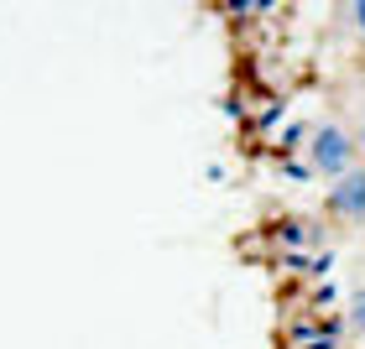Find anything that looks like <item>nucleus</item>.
<instances>
[{
  "mask_svg": "<svg viewBox=\"0 0 365 349\" xmlns=\"http://www.w3.org/2000/svg\"><path fill=\"white\" fill-rule=\"evenodd\" d=\"M308 167L313 177H344V172H355L360 167V141H355V130L350 125H339V120H319L313 125V141H308Z\"/></svg>",
  "mask_w": 365,
  "mask_h": 349,
  "instance_id": "nucleus-1",
  "label": "nucleus"
},
{
  "mask_svg": "<svg viewBox=\"0 0 365 349\" xmlns=\"http://www.w3.org/2000/svg\"><path fill=\"white\" fill-rule=\"evenodd\" d=\"M324 209H329V219L334 224H365V162L355 172H344L329 182V193H324Z\"/></svg>",
  "mask_w": 365,
  "mask_h": 349,
  "instance_id": "nucleus-2",
  "label": "nucleus"
},
{
  "mask_svg": "<svg viewBox=\"0 0 365 349\" xmlns=\"http://www.w3.org/2000/svg\"><path fill=\"white\" fill-rule=\"evenodd\" d=\"M344 318H329V323H297L292 328V344L297 349H344Z\"/></svg>",
  "mask_w": 365,
  "mask_h": 349,
  "instance_id": "nucleus-3",
  "label": "nucleus"
},
{
  "mask_svg": "<svg viewBox=\"0 0 365 349\" xmlns=\"http://www.w3.org/2000/svg\"><path fill=\"white\" fill-rule=\"evenodd\" d=\"M308 235H313V224H303V219H277V240L287 245V251H303Z\"/></svg>",
  "mask_w": 365,
  "mask_h": 349,
  "instance_id": "nucleus-4",
  "label": "nucleus"
},
{
  "mask_svg": "<svg viewBox=\"0 0 365 349\" xmlns=\"http://www.w3.org/2000/svg\"><path fill=\"white\" fill-rule=\"evenodd\" d=\"M344 328H350L355 339H365V287L350 292V313H344Z\"/></svg>",
  "mask_w": 365,
  "mask_h": 349,
  "instance_id": "nucleus-5",
  "label": "nucleus"
},
{
  "mask_svg": "<svg viewBox=\"0 0 365 349\" xmlns=\"http://www.w3.org/2000/svg\"><path fill=\"white\" fill-rule=\"evenodd\" d=\"M313 141V125L308 120H292L287 130H282V146H287V152H292V146H308Z\"/></svg>",
  "mask_w": 365,
  "mask_h": 349,
  "instance_id": "nucleus-6",
  "label": "nucleus"
},
{
  "mask_svg": "<svg viewBox=\"0 0 365 349\" xmlns=\"http://www.w3.org/2000/svg\"><path fill=\"white\" fill-rule=\"evenodd\" d=\"M344 16H350V21H355V31H360V37H365V0H355V6H350V11H344Z\"/></svg>",
  "mask_w": 365,
  "mask_h": 349,
  "instance_id": "nucleus-7",
  "label": "nucleus"
},
{
  "mask_svg": "<svg viewBox=\"0 0 365 349\" xmlns=\"http://www.w3.org/2000/svg\"><path fill=\"white\" fill-rule=\"evenodd\" d=\"M355 141H360V152H365V120H360V130H355Z\"/></svg>",
  "mask_w": 365,
  "mask_h": 349,
  "instance_id": "nucleus-8",
  "label": "nucleus"
}]
</instances>
